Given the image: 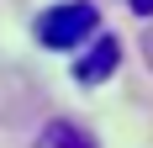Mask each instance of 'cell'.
Returning <instances> with one entry per match:
<instances>
[{
    "mask_svg": "<svg viewBox=\"0 0 153 148\" xmlns=\"http://www.w3.org/2000/svg\"><path fill=\"white\" fill-rule=\"evenodd\" d=\"M37 148H95V138L85 127H74V122H48L42 138H37Z\"/></svg>",
    "mask_w": 153,
    "mask_h": 148,
    "instance_id": "obj_3",
    "label": "cell"
},
{
    "mask_svg": "<svg viewBox=\"0 0 153 148\" xmlns=\"http://www.w3.org/2000/svg\"><path fill=\"white\" fill-rule=\"evenodd\" d=\"M127 5H132L137 16H153V0H127Z\"/></svg>",
    "mask_w": 153,
    "mask_h": 148,
    "instance_id": "obj_4",
    "label": "cell"
},
{
    "mask_svg": "<svg viewBox=\"0 0 153 148\" xmlns=\"http://www.w3.org/2000/svg\"><path fill=\"white\" fill-rule=\"evenodd\" d=\"M116 64H122V43H116L111 32H95V37H90V53L74 64V79H79V85H106L111 74H116Z\"/></svg>",
    "mask_w": 153,
    "mask_h": 148,
    "instance_id": "obj_2",
    "label": "cell"
},
{
    "mask_svg": "<svg viewBox=\"0 0 153 148\" xmlns=\"http://www.w3.org/2000/svg\"><path fill=\"white\" fill-rule=\"evenodd\" d=\"M95 32H100V11L90 0H58V5H48L37 16V43L53 48V53H69V48L90 43Z\"/></svg>",
    "mask_w": 153,
    "mask_h": 148,
    "instance_id": "obj_1",
    "label": "cell"
}]
</instances>
